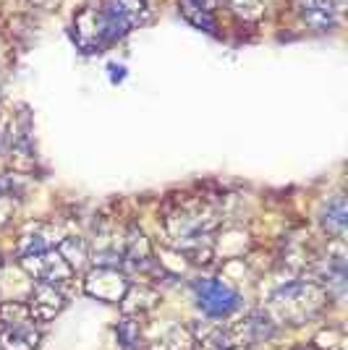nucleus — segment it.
I'll return each instance as SVG.
<instances>
[{
    "label": "nucleus",
    "instance_id": "1",
    "mask_svg": "<svg viewBox=\"0 0 348 350\" xmlns=\"http://www.w3.org/2000/svg\"><path fill=\"white\" fill-rule=\"evenodd\" d=\"M218 212L204 202H181L165 217V233L171 238L175 251L194 256V262H210L215 256L212 235L218 230Z\"/></svg>",
    "mask_w": 348,
    "mask_h": 350
},
{
    "label": "nucleus",
    "instance_id": "2",
    "mask_svg": "<svg viewBox=\"0 0 348 350\" xmlns=\"http://www.w3.org/2000/svg\"><path fill=\"white\" fill-rule=\"evenodd\" d=\"M327 301V291L317 282H288L270 295L267 317L275 324H304L314 319Z\"/></svg>",
    "mask_w": 348,
    "mask_h": 350
},
{
    "label": "nucleus",
    "instance_id": "3",
    "mask_svg": "<svg viewBox=\"0 0 348 350\" xmlns=\"http://www.w3.org/2000/svg\"><path fill=\"white\" fill-rule=\"evenodd\" d=\"M149 16L147 0H108L100 8V27L105 44L129 37Z\"/></svg>",
    "mask_w": 348,
    "mask_h": 350
},
{
    "label": "nucleus",
    "instance_id": "4",
    "mask_svg": "<svg viewBox=\"0 0 348 350\" xmlns=\"http://www.w3.org/2000/svg\"><path fill=\"white\" fill-rule=\"evenodd\" d=\"M21 267L37 282H50V285H60V282H66L73 275V269L60 256L58 248H47V251H40V254L21 256Z\"/></svg>",
    "mask_w": 348,
    "mask_h": 350
},
{
    "label": "nucleus",
    "instance_id": "5",
    "mask_svg": "<svg viewBox=\"0 0 348 350\" xmlns=\"http://www.w3.org/2000/svg\"><path fill=\"white\" fill-rule=\"evenodd\" d=\"M129 285V278L118 267H95L84 280V291L105 304H121Z\"/></svg>",
    "mask_w": 348,
    "mask_h": 350
},
{
    "label": "nucleus",
    "instance_id": "6",
    "mask_svg": "<svg viewBox=\"0 0 348 350\" xmlns=\"http://www.w3.org/2000/svg\"><path fill=\"white\" fill-rule=\"evenodd\" d=\"M194 291H197L202 311L210 317H228L231 311L238 308V293L220 280H197Z\"/></svg>",
    "mask_w": 348,
    "mask_h": 350
},
{
    "label": "nucleus",
    "instance_id": "7",
    "mask_svg": "<svg viewBox=\"0 0 348 350\" xmlns=\"http://www.w3.org/2000/svg\"><path fill=\"white\" fill-rule=\"evenodd\" d=\"M29 314L34 321H50L55 319L63 306H66V295L58 285H50V282H37L34 291L29 295Z\"/></svg>",
    "mask_w": 348,
    "mask_h": 350
},
{
    "label": "nucleus",
    "instance_id": "8",
    "mask_svg": "<svg viewBox=\"0 0 348 350\" xmlns=\"http://www.w3.org/2000/svg\"><path fill=\"white\" fill-rule=\"evenodd\" d=\"M73 40L87 53H95V50L105 47V37H102L100 27V11L97 8H84L82 14L73 18Z\"/></svg>",
    "mask_w": 348,
    "mask_h": 350
},
{
    "label": "nucleus",
    "instance_id": "9",
    "mask_svg": "<svg viewBox=\"0 0 348 350\" xmlns=\"http://www.w3.org/2000/svg\"><path fill=\"white\" fill-rule=\"evenodd\" d=\"M296 14L309 29L314 31L333 29L335 21H338L333 0H296Z\"/></svg>",
    "mask_w": 348,
    "mask_h": 350
},
{
    "label": "nucleus",
    "instance_id": "10",
    "mask_svg": "<svg viewBox=\"0 0 348 350\" xmlns=\"http://www.w3.org/2000/svg\"><path fill=\"white\" fill-rule=\"evenodd\" d=\"M123 262L131 264L134 269H147L152 264V246L147 241L142 228H129V233L123 238Z\"/></svg>",
    "mask_w": 348,
    "mask_h": 350
},
{
    "label": "nucleus",
    "instance_id": "11",
    "mask_svg": "<svg viewBox=\"0 0 348 350\" xmlns=\"http://www.w3.org/2000/svg\"><path fill=\"white\" fill-rule=\"evenodd\" d=\"M319 222H322V228L333 235L335 241H343V238H346L348 209H346V199H343V193H335L333 199L322 206Z\"/></svg>",
    "mask_w": 348,
    "mask_h": 350
},
{
    "label": "nucleus",
    "instance_id": "12",
    "mask_svg": "<svg viewBox=\"0 0 348 350\" xmlns=\"http://www.w3.org/2000/svg\"><path fill=\"white\" fill-rule=\"evenodd\" d=\"M21 196H24L21 178L0 173V228L8 225V219L14 217V212L21 204Z\"/></svg>",
    "mask_w": 348,
    "mask_h": 350
},
{
    "label": "nucleus",
    "instance_id": "13",
    "mask_svg": "<svg viewBox=\"0 0 348 350\" xmlns=\"http://www.w3.org/2000/svg\"><path fill=\"white\" fill-rule=\"evenodd\" d=\"M160 301L158 291L147 288V285H129L126 295L121 298V308L126 317H142L145 311L155 308V304Z\"/></svg>",
    "mask_w": 348,
    "mask_h": 350
},
{
    "label": "nucleus",
    "instance_id": "14",
    "mask_svg": "<svg viewBox=\"0 0 348 350\" xmlns=\"http://www.w3.org/2000/svg\"><path fill=\"white\" fill-rule=\"evenodd\" d=\"M346 254H335V256H327V264H325V291L327 295L333 293L335 298H343L346 295Z\"/></svg>",
    "mask_w": 348,
    "mask_h": 350
},
{
    "label": "nucleus",
    "instance_id": "15",
    "mask_svg": "<svg viewBox=\"0 0 348 350\" xmlns=\"http://www.w3.org/2000/svg\"><path fill=\"white\" fill-rule=\"evenodd\" d=\"M47 248H55V238H53V230H50V228H45V225H37V228H29L27 233L21 235L18 254H21V256H29V254H40V251H47Z\"/></svg>",
    "mask_w": 348,
    "mask_h": 350
},
{
    "label": "nucleus",
    "instance_id": "16",
    "mask_svg": "<svg viewBox=\"0 0 348 350\" xmlns=\"http://www.w3.org/2000/svg\"><path fill=\"white\" fill-rule=\"evenodd\" d=\"M3 340H5L8 348H16V350L40 348V332L34 329V321H32V324H24V327H8Z\"/></svg>",
    "mask_w": 348,
    "mask_h": 350
},
{
    "label": "nucleus",
    "instance_id": "17",
    "mask_svg": "<svg viewBox=\"0 0 348 350\" xmlns=\"http://www.w3.org/2000/svg\"><path fill=\"white\" fill-rule=\"evenodd\" d=\"M60 256L69 262L71 269H82L84 264L89 262V246L84 238H76V235H69L58 243Z\"/></svg>",
    "mask_w": 348,
    "mask_h": 350
},
{
    "label": "nucleus",
    "instance_id": "18",
    "mask_svg": "<svg viewBox=\"0 0 348 350\" xmlns=\"http://www.w3.org/2000/svg\"><path fill=\"white\" fill-rule=\"evenodd\" d=\"M178 11H181V16L189 21L191 27H197V29L202 31H215V16H212V11L202 8L199 3H194V0H178Z\"/></svg>",
    "mask_w": 348,
    "mask_h": 350
},
{
    "label": "nucleus",
    "instance_id": "19",
    "mask_svg": "<svg viewBox=\"0 0 348 350\" xmlns=\"http://www.w3.org/2000/svg\"><path fill=\"white\" fill-rule=\"evenodd\" d=\"M228 11L244 24H257L264 16V0H225Z\"/></svg>",
    "mask_w": 348,
    "mask_h": 350
},
{
    "label": "nucleus",
    "instance_id": "20",
    "mask_svg": "<svg viewBox=\"0 0 348 350\" xmlns=\"http://www.w3.org/2000/svg\"><path fill=\"white\" fill-rule=\"evenodd\" d=\"M194 342H197V340H194L186 329L173 327V329H168L160 340L149 342V350H191Z\"/></svg>",
    "mask_w": 348,
    "mask_h": 350
},
{
    "label": "nucleus",
    "instance_id": "21",
    "mask_svg": "<svg viewBox=\"0 0 348 350\" xmlns=\"http://www.w3.org/2000/svg\"><path fill=\"white\" fill-rule=\"evenodd\" d=\"M0 321L5 324V329L8 327H24V324H32V314H29V306L27 304H16V301H11V304H3L0 306Z\"/></svg>",
    "mask_w": 348,
    "mask_h": 350
},
{
    "label": "nucleus",
    "instance_id": "22",
    "mask_svg": "<svg viewBox=\"0 0 348 350\" xmlns=\"http://www.w3.org/2000/svg\"><path fill=\"white\" fill-rule=\"evenodd\" d=\"M118 335H121V345L126 350H136L142 342V329H139V319L126 317L118 327Z\"/></svg>",
    "mask_w": 348,
    "mask_h": 350
},
{
    "label": "nucleus",
    "instance_id": "23",
    "mask_svg": "<svg viewBox=\"0 0 348 350\" xmlns=\"http://www.w3.org/2000/svg\"><path fill=\"white\" fill-rule=\"evenodd\" d=\"M194 3H199L202 8H207V11H215L220 5V0H194Z\"/></svg>",
    "mask_w": 348,
    "mask_h": 350
},
{
    "label": "nucleus",
    "instance_id": "24",
    "mask_svg": "<svg viewBox=\"0 0 348 350\" xmlns=\"http://www.w3.org/2000/svg\"><path fill=\"white\" fill-rule=\"evenodd\" d=\"M34 5H40V8H53V5H58L60 0H32Z\"/></svg>",
    "mask_w": 348,
    "mask_h": 350
}]
</instances>
